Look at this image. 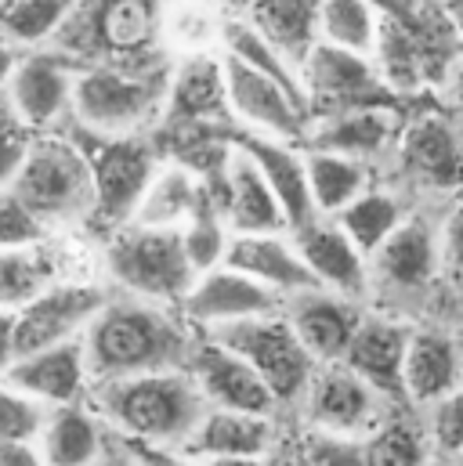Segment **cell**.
Listing matches in <instances>:
<instances>
[{
	"label": "cell",
	"mask_w": 463,
	"mask_h": 466,
	"mask_svg": "<svg viewBox=\"0 0 463 466\" xmlns=\"http://www.w3.org/2000/svg\"><path fill=\"white\" fill-rule=\"evenodd\" d=\"M80 340L91 383H113L141 372L185 369L200 337L185 322L181 308L109 293V300L98 308Z\"/></svg>",
	"instance_id": "1"
},
{
	"label": "cell",
	"mask_w": 463,
	"mask_h": 466,
	"mask_svg": "<svg viewBox=\"0 0 463 466\" xmlns=\"http://www.w3.org/2000/svg\"><path fill=\"white\" fill-rule=\"evenodd\" d=\"M91 405L119 441L149 452H178L200 423L207 398L189 369H159L91 387Z\"/></svg>",
	"instance_id": "2"
},
{
	"label": "cell",
	"mask_w": 463,
	"mask_h": 466,
	"mask_svg": "<svg viewBox=\"0 0 463 466\" xmlns=\"http://www.w3.org/2000/svg\"><path fill=\"white\" fill-rule=\"evenodd\" d=\"M167 0H77L47 47L77 66H167L174 62L163 44Z\"/></svg>",
	"instance_id": "3"
},
{
	"label": "cell",
	"mask_w": 463,
	"mask_h": 466,
	"mask_svg": "<svg viewBox=\"0 0 463 466\" xmlns=\"http://www.w3.org/2000/svg\"><path fill=\"white\" fill-rule=\"evenodd\" d=\"M170 66H119L95 62L77 69L73 84V119L84 134L98 137H134L159 127L167 106Z\"/></svg>",
	"instance_id": "4"
},
{
	"label": "cell",
	"mask_w": 463,
	"mask_h": 466,
	"mask_svg": "<svg viewBox=\"0 0 463 466\" xmlns=\"http://www.w3.org/2000/svg\"><path fill=\"white\" fill-rule=\"evenodd\" d=\"M7 188L47 232L87 225L95 210L91 159L80 141L62 134H33Z\"/></svg>",
	"instance_id": "5"
},
{
	"label": "cell",
	"mask_w": 463,
	"mask_h": 466,
	"mask_svg": "<svg viewBox=\"0 0 463 466\" xmlns=\"http://www.w3.org/2000/svg\"><path fill=\"white\" fill-rule=\"evenodd\" d=\"M102 268L116 293L141 297L167 308H181L185 293L196 282V268L185 253L181 228L123 225L109 232Z\"/></svg>",
	"instance_id": "6"
},
{
	"label": "cell",
	"mask_w": 463,
	"mask_h": 466,
	"mask_svg": "<svg viewBox=\"0 0 463 466\" xmlns=\"http://www.w3.org/2000/svg\"><path fill=\"white\" fill-rule=\"evenodd\" d=\"M387 405L391 398H384L345 361H323L297 401L304 423L319 438H337V441H365L384 423Z\"/></svg>",
	"instance_id": "7"
},
{
	"label": "cell",
	"mask_w": 463,
	"mask_h": 466,
	"mask_svg": "<svg viewBox=\"0 0 463 466\" xmlns=\"http://www.w3.org/2000/svg\"><path fill=\"white\" fill-rule=\"evenodd\" d=\"M207 337H218L225 348L242 354L257 369V376L272 387L279 405H297L319 369V361L308 354L301 337L293 333V326L286 322L283 308L272 315L229 326L221 333H207Z\"/></svg>",
	"instance_id": "8"
},
{
	"label": "cell",
	"mask_w": 463,
	"mask_h": 466,
	"mask_svg": "<svg viewBox=\"0 0 463 466\" xmlns=\"http://www.w3.org/2000/svg\"><path fill=\"white\" fill-rule=\"evenodd\" d=\"M91 148L84 145L87 159H91V174H95V210H91V225H102L106 232H116L123 225H130L156 167L163 163L156 156V148L145 141V134L134 137H98L87 134Z\"/></svg>",
	"instance_id": "9"
},
{
	"label": "cell",
	"mask_w": 463,
	"mask_h": 466,
	"mask_svg": "<svg viewBox=\"0 0 463 466\" xmlns=\"http://www.w3.org/2000/svg\"><path fill=\"white\" fill-rule=\"evenodd\" d=\"M77 62L55 47H33L18 58L4 80V106L29 134H51L62 119H73Z\"/></svg>",
	"instance_id": "10"
},
{
	"label": "cell",
	"mask_w": 463,
	"mask_h": 466,
	"mask_svg": "<svg viewBox=\"0 0 463 466\" xmlns=\"http://www.w3.org/2000/svg\"><path fill=\"white\" fill-rule=\"evenodd\" d=\"M221 62H225L232 127L246 134H268V137L304 145L308 123H312L308 102L297 98L283 80L239 62L229 51H221Z\"/></svg>",
	"instance_id": "11"
},
{
	"label": "cell",
	"mask_w": 463,
	"mask_h": 466,
	"mask_svg": "<svg viewBox=\"0 0 463 466\" xmlns=\"http://www.w3.org/2000/svg\"><path fill=\"white\" fill-rule=\"evenodd\" d=\"M442 282V249H438V225L409 214L391 238L369 257V297L387 300H424Z\"/></svg>",
	"instance_id": "12"
},
{
	"label": "cell",
	"mask_w": 463,
	"mask_h": 466,
	"mask_svg": "<svg viewBox=\"0 0 463 466\" xmlns=\"http://www.w3.org/2000/svg\"><path fill=\"white\" fill-rule=\"evenodd\" d=\"M106 300H109V289H102L98 282L58 279L40 297L11 311V358L55 348L66 340H80Z\"/></svg>",
	"instance_id": "13"
},
{
	"label": "cell",
	"mask_w": 463,
	"mask_h": 466,
	"mask_svg": "<svg viewBox=\"0 0 463 466\" xmlns=\"http://www.w3.org/2000/svg\"><path fill=\"white\" fill-rule=\"evenodd\" d=\"M301 84L312 116L355 109V106H384L395 95L373 55H358L326 40H319L312 55L301 62Z\"/></svg>",
	"instance_id": "14"
},
{
	"label": "cell",
	"mask_w": 463,
	"mask_h": 466,
	"mask_svg": "<svg viewBox=\"0 0 463 466\" xmlns=\"http://www.w3.org/2000/svg\"><path fill=\"white\" fill-rule=\"evenodd\" d=\"M391 152L402 177L413 188L438 192V196L463 188V134L453 119L427 113L402 123Z\"/></svg>",
	"instance_id": "15"
},
{
	"label": "cell",
	"mask_w": 463,
	"mask_h": 466,
	"mask_svg": "<svg viewBox=\"0 0 463 466\" xmlns=\"http://www.w3.org/2000/svg\"><path fill=\"white\" fill-rule=\"evenodd\" d=\"M283 308V297L242 275L239 268L221 264L203 275H196L192 289L181 300V315L196 333H221L229 326L272 315Z\"/></svg>",
	"instance_id": "16"
},
{
	"label": "cell",
	"mask_w": 463,
	"mask_h": 466,
	"mask_svg": "<svg viewBox=\"0 0 463 466\" xmlns=\"http://www.w3.org/2000/svg\"><path fill=\"white\" fill-rule=\"evenodd\" d=\"M159 123L170 127V130H221V127H232L221 51L174 58L170 80H167V106H163Z\"/></svg>",
	"instance_id": "17"
},
{
	"label": "cell",
	"mask_w": 463,
	"mask_h": 466,
	"mask_svg": "<svg viewBox=\"0 0 463 466\" xmlns=\"http://www.w3.org/2000/svg\"><path fill=\"white\" fill-rule=\"evenodd\" d=\"M196 380V387L203 390L207 405L218 409H239V412H261V416H275L283 405L272 394V387L257 376V369L235 354L232 348H225L218 337H200L196 348L189 354L185 365Z\"/></svg>",
	"instance_id": "18"
},
{
	"label": "cell",
	"mask_w": 463,
	"mask_h": 466,
	"mask_svg": "<svg viewBox=\"0 0 463 466\" xmlns=\"http://www.w3.org/2000/svg\"><path fill=\"white\" fill-rule=\"evenodd\" d=\"M0 376L47 409L87 401L91 387H95L91 369H87V354H84V340H66L55 348L18 354L0 369Z\"/></svg>",
	"instance_id": "19"
},
{
	"label": "cell",
	"mask_w": 463,
	"mask_h": 466,
	"mask_svg": "<svg viewBox=\"0 0 463 466\" xmlns=\"http://www.w3.org/2000/svg\"><path fill=\"white\" fill-rule=\"evenodd\" d=\"M283 315L301 337V344L308 348V354L323 365V361L345 358L347 344L365 315V304L323 286H308L283 300Z\"/></svg>",
	"instance_id": "20"
},
{
	"label": "cell",
	"mask_w": 463,
	"mask_h": 466,
	"mask_svg": "<svg viewBox=\"0 0 463 466\" xmlns=\"http://www.w3.org/2000/svg\"><path fill=\"white\" fill-rule=\"evenodd\" d=\"M409 333L413 326L406 322V315L365 308L341 361L355 369L365 383H373L384 398L402 401V365H406Z\"/></svg>",
	"instance_id": "21"
},
{
	"label": "cell",
	"mask_w": 463,
	"mask_h": 466,
	"mask_svg": "<svg viewBox=\"0 0 463 466\" xmlns=\"http://www.w3.org/2000/svg\"><path fill=\"white\" fill-rule=\"evenodd\" d=\"M293 238L315 286L345 293L362 304L369 300V257L347 238L334 218H312L308 225L293 228Z\"/></svg>",
	"instance_id": "22"
},
{
	"label": "cell",
	"mask_w": 463,
	"mask_h": 466,
	"mask_svg": "<svg viewBox=\"0 0 463 466\" xmlns=\"http://www.w3.org/2000/svg\"><path fill=\"white\" fill-rule=\"evenodd\" d=\"M225 221H229L232 235H250V232H290L283 207L275 199V192L268 188L264 174L257 170V163L232 141L225 170L218 177V185L211 188Z\"/></svg>",
	"instance_id": "23"
},
{
	"label": "cell",
	"mask_w": 463,
	"mask_h": 466,
	"mask_svg": "<svg viewBox=\"0 0 463 466\" xmlns=\"http://www.w3.org/2000/svg\"><path fill=\"white\" fill-rule=\"evenodd\" d=\"M275 441H279L275 416L207 405L200 423L192 427L189 441L178 452L189 460L221 463V460H242V456H268L275 449Z\"/></svg>",
	"instance_id": "24"
},
{
	"label": "cell",
	"mask_w": 463,
	"mask_h": 466,
	"mask_svg": "<svg viewBox=\"0 0 463 466\" xmlns=\"http://www.w3.org/2000/svg\"><path fill=\"white\" fill-rule=\"evenodd\" d=\"M232 141L264 174L268 188L275 192V199L283 207V218H286L290 232L301 228V225H308L315 218V207H312V188H308V156H304V145L283 141V137H268V134H246V130H235Z\"/></svg>",
	"instance_id": "25"
},
{
	"label": "cell",
	"mask_w": 463,
	"mask_h": 466,
	"mask_svg": "<svg viewBox=\"0 0 463 466\" xmlns=\"http://www.w3.org/2000/svg\"><path fill=\"white\" fill-rule=\"evenodd\" d=\"M463 383L460 340L442 326H413L406 365H402V401L431 409L438 398Z\"/></svg>",
	"instance_id": "26"
},
{
	"label": "cell",
	"mask_w": 463,
	"mask_h": 466,
	"mask_svg": "<svg viewBox=\"0 0 463 466\" xmlns=\"http://www.w3.org/2000/svg\"><path fill=\"white\" fill-rule=\"evenodd\" d=\"M402 130L398 109L391 102L384 106H355V109H337V113H323L312 116L308 123V148H330V152H345L362 163L380 159L384 152L395 148Z\"/></svg>",
	"instance_id": "27"
},
{
	"label": "cell",
	"mask_w": 463,
	"mask_h": 466,
	"mask_svg": "<svg viewBox=\"0 0 463 466\" xmlns=\"http://www.w3.org/2000/svg\"><path fill=\"white\" fill-rule=\"evenodd\" d=\"M113 431L87 401L51 405L36 434V449L47 466H98L113 452Z\"/></svg>",
	"instance_id": "28"
},
{
	"label": "cell",
	"mask_w": 463,
	"mask_h": 466,
	"mask_svg": "<svg viewBox=\"0 0 463 466\" xmlns=\"http://www.w3.org/2000/svg\"><path fill=\"white\" fill-rule=\"evenodd\" d=\"M225 264L239 268L242 275H250L253 282H261L264 289H272L275 297H293L308 286H315L293 232H250L232 235L229 257Z\"/></svg>",
	"instance_id": "29"
},
{
	"label": "cell",
	"mask_w": 463,
	"mask_h": 466,
	"mask_svg": "<svg viewBox=\"0 0 463 466\" xmlns=\"http://www.w3.org/2000/svg\"><path fill=\"white\" fill-rule=\"evenodd\" d=\"M214 199L211 185L203 181L200 170H192L181 159H163L130 218V225H149V228H185L207 203Z\"/></svg>",
	"instance_id": "30"
},
{
	"label": "cell",
	"mask_w": 463,
	"mask_h": 466,
	"mask_svg": "<svg viewBox=\"0 0 463 466\" xmlns=\"http://www.w3.org/2000/svg\"><path fill=\"white\" fill-rule=\"evenodd\" d=\"M242 18L293 66H301L319 44V0H253Z\"/></svg>",
	"instance_id": "31"
},
{
	"label": "cell",
	"mask_w": 463,
	"mask_h": 466,
	"mask_svg": "<svg viewBox=\"0 0 463 466\" xmlns=\"http://www.w3.org/2000/svg\"><path fill=\"white\" fill-rule=\"evenodd\" d=\"M308 188H312V207L315 218H337L351 199H358L373 181H369V163L330 152V148H308Z\"/></svg>",
	"instance_id": "32"
},
{
	"label": "cell",
	"mask_w": 463,
	"mask_h": 466,
	"mask_svg": "<svg viewBox=\"0 0 463 466\" xmlns=\"http://www.w3.org/2000/svg\"><path fill=\"white\" fill-rule=\"evenodd\" d=\"M229 11L218 0H167L163 11V44L170 58L221 51Z\"/></svg>",
	"instance_id": "33"
},
{
	"label": "cell",
	"mask_w": 463,
	"mask_h": 466,
	"mask_svg": "<svg viewBox=\"0 0 463 466\" xmlns=\"http://www.w3.org/2000/svg\"><path fill=\"white\" fill-rule=\"evenodd\" d=\"M406 218H409V210H406V203H402L398 192H391V188H373V185H369L358 199L347 203L334 221L345 228L347 238H351L365 257H373Z\"/></svg>",
	"instance_id": "34"
},
{
	"label": "cell",
	"mask_w": 463,
	"mask_h": 466,
	"mask_svg": "<svg viewBox=\"0 0 463 466\" xmlns=\"http://www.w3.org/2000/svg\"><path fill=\"white\" fill-rule=\"evenodd\" d=\"M58 279V260L44 242L0 249V311H18Z\"/></svg>",
	"instance_id": "35"
},
{
	"label": "cell",
	"mask_w": 463,
	"mask_h": 466,
	"mask_svg": "<svg viewBox=\"0 0 463 466\" xmlns=\"http://www.w3.org/2000/svg\"><path fill=\"white\" fill-rule=\"evenodd\" d=\"M384 25L380 0H319V40L358 55H376Z\"/></svg>",
	"instance_id": "36"
},
{
	"label": "cell",
	"mask_w": 463,
	"mask_h": 466,
	"mask_svg": "<svg viewBox=\"0 0 463 466\" xmlns=\"http://www.w3.org/2000/svg\"><path fill=\"white\" fill-rule=\"evenodd\" d=\"M77 0H0V36L18 47H47Z\"/></svg>",
	"instance_id": "37"
},
{
	"label": "cell",
	"mask_w": 463,
	"mask_h": 466,
	"mask_svg": "<svg viewBox=\"0 0 463 466\" xmlns=\"http://www.w3.org/2000/svg\"><path fill=\"white\" fill-rule=\"evenodd\" d=\"M181 238H185V253L196 268V275L211 271V268H221L225 257H229V242H232V228L218 207V199H211L185 228H181Z\"/></svg>",
	"instance_id": "38"
},
{
	"label": "cell",
	"mask_w": 463,
	"mask_h": 466,
	"mask_svg": "<svg viewBox=\"0 0 463 466\" xmlns=\"http://www.w3.org/2000/svg\"><path fill=\"white\" fill-rule=\"evenodd\" d=\"M362 466H420L424 463V438L406 423H380L362 441Z\"/></svg>",
	"instance_id": "39"
},
{
	"label": "cell",
	"mask_w": 463,
	"mask_h": 466,
	"mask_svg": "<svg viewBox=\"0 0 463 466\" xmlns=\"http://www.w3.org/2000/svg\"><path fill=\"white\" fill-rule=\"evenodd\" d=\"M427 441L453 460L463 452V383L427 409Z\"/></svg>",
	"instance_id": "40"
},
{
	"label": "cell",
	"mask_w": 463,
	"mask_h": 466,
	"mask_svg": "<svg viewBox=\"0 0 463 466\" xmlns=\"http://www.w3.org/2000/svg\"><path fill=\"white\" fill-rule=\"evenodd\" d=\"M44 238H47V228L29 214V207L11 188H0V249L33 246Z\"/></svg>",
	"instance_id": "41"
},
{
	"label": "cell",
	"mask_w": 463,
	"mask_h": 466,
	"mask_svg": "<svg viewBox=\"0 0 463 466\" xmlns=\"http://www.w3.org/2000/svg\"><path fill=\"white\" fill-rule=\"evenodd\" d=\"M438 249H442V279L463 286V203H457L438 221Z\"/></svg>",
	"instance_id": "42"
},
{
	"label": "cell",
	"mask_w": 463,
	"mask_h": 466,
	"mask_svg": "<svg viewBox=\"0 0 463 466\" xmlns=\"http://www.w3.org/2000/svg\"><path fill=\"white\" fill-rule=\"evenodd\" d=\"M29 137H33V134H29L22 123H15L11 116L0 119V188L11 185L18 163H22L26 148H29Z\"/></svg>",
	"instance_id": "43"
},
{
	"label": "cell",
	"mask_w": 463,
	"mask_h": 466,
	"mask_svg": "<svg viewBox=\"0 0 463 466\" xmlns=\"http://www.w3.org/2000/svg\"><path fill=\"white\" fill-rule=\"evenodd\" d=\"M0 466H47L36 441H0Z\"/></svg>",
	"instance_id": "44"
},
{
	"label": "cell",
	"mask_w": 463,
	"mask_h": 466,
	"mask_svg": "<svg viewBox=\"0 0 463 466\" xmlns=\"http://www.w3.org/2000/svg\"><path fill=\"white\" fill-rule=\"evenodd\" d=\"M145 456L152 460V463H145V466H211V463H203V460H189V456H181V452H149V449H145Z\"/></svg>",
	"instance_id": "45"
},
{
	"label": "cell",
	"mask_w": 463,
	"mask_h": 466,
	"mask_svg": "<svg viewBox=\"0 0 463 466\" xmlns=\"http://www.w3.org/2000/svg\"><path fill=\"white\" fill-rule=\"evenodd\" d=\"M446 91H449V98H453V106L463 113V55L460 62L453 66V73H449V80H446Z\"/></svg>",
	"instance_id": "46"
},
{
	"label": "cell",
	"mask_w": 463,
	"mask_h": 466,
	"mask_svg": "<svg viewBox=\"0 0 463 466\" xmlns=\"http://www.w3.org/2000/svg\"><path fill=\"white\" fill-rule=\"evenodd\" d=\"M98 466H141V463H138L134 456H127V452H119V449H113V452H109V456H106V460H102Z\"/></svg>",
	"instance_id": "47"
},
{
	"label": "cell",
	"mask_w": 463,
	"mask_h": 466,
	"mask_svg": "<svg viewBox=\"0 0 463 466\" xmlns=\"http://www.w3.org/2000/svg\"><path fill=\"white\" fill-rule=\"evenodd\" d=\"M272 456V452H268ZM268 456H242V460H221V463L211 466H268Z\"/></svg>",
	"instance_id": "48"
},
{
	"label": "cell",
	"mask_w": 463,
	"mask_h": 466,
	"mask_svg": "<svg viewBox=\"0 0 463 466\" xmlns=\"http://www.w3.org/2000/svg\"><path fill=\"white\" fill-rule=\"evenodd\" d=\"M446 7H449V18H453V25H457V33L463 40V0H449Z\"/></svg>",
	"instance_id": "49"
},
{
	"label": "cell",
	"mask_w": 463,
	"mask_h": 466,
	"mask_svg": "<svg viewBox=\"0 0 463 466\" xmlns=\"http://www.w3.org/2000/svg\"><path fill=\"white\" fill-rule=\"evenodd\" d=\"M218 4H221V7L229 11V15H242V11H246V7L253 4V0H218Z\"/></svg>",
	"instance_id": "50"
},
{
	"label": "cell",
	"mask_w": 463,
	"mask_h": 466,
	"mask_svg": "<svg viewBox=\"0 0 463 466\" xmlns=\"http://www.w3.org/2000/svg\"><path fill=\"white\" fill-rule=\"evenodd\" d=\"M457 460H460V466H463V452H460V456H457Z\"/></svg>",
	"instance_id": "51"
},
{
	"label": "cell",
	"mask_w": 463,
	"mask_h": 466,
	"mask_svg": "<svg viewBox=\"0 0 463 466\" xmlns=\"http://www.w3.org/2000/svg\"><path fill=\"white\" fill-rule=\"evenodd\" d=\"M460 304H463V286H460Z\"/></svg>",
	"instance_id": "52"
},
{
	"label": "cell",
	"mask_w": 463,
	"mask_h": 466,
	"mask_svg": "<svg viewBox=\"0 0 463 466\" xmlns=\"http://www.w3.org/2000/svg\"><path fill=\"white\" fill-rule=\"evenodd\" d=\"M0 119H4V116H0Z\"/></svg>",
	"instance_id": "53"
}]
</instances>
